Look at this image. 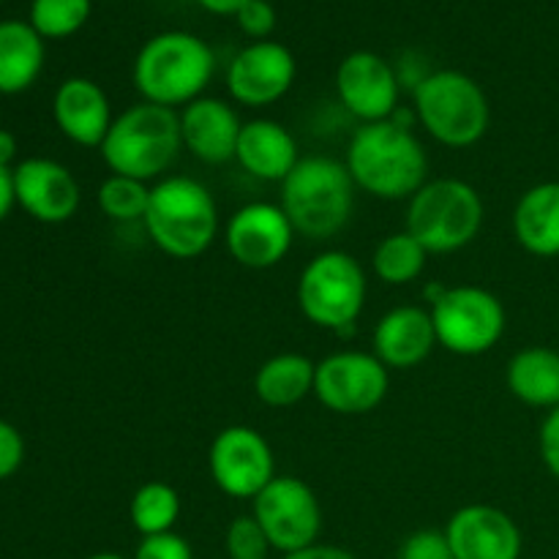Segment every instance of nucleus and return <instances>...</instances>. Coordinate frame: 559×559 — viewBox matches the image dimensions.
<instances>
[{
	"instance_id": "nucleus-22",
	"label": "nucleus",
	"mask_w": 559,
	"mask_h": 559,
	"mask_svg": "<svg viewBox=\"0 0 559 559\" xmlns=\"http://www.w3.org/2000/svg\"><path fill=\"white\" fill-rule=\"evenodd\" d=\"M513 235L535 257H559V183H538L522 194L513 211Z\"/></svg>"
},
{
	"instance_id": "nucleus-14",
	"label": "nucleus",
	"mask_w": 559,
	"mask_h": 559,
	"mask_svg": "<svg viewBox=\"0 0 559 559\" xmlns=\"http://www.w3.org/2000/svg\"><path fill=\"white\" fill-rule=\"evenodd\" d=\"M293 52L278 41H254L227 69V91L243 107H267L287 96L295 82Z\"/></svg>"
},
{
	"instance_id": "nucleus-1",
	"label": "nucleus",
	"mask_w": 559,
	"mask_h": 559,
	"mask_svg": "<svg viewBox=\"0 0 559 559\" xmlns=\"http://www.w3.org/2000/svg\"><path fill=\"white\" fill-rule=\"evenodd\" d=\"M347 169L355 186L377 200H407L429 175V156L413 131L391 120L364 123L349 140Z\"/></svg>"
},
{
	"instance_id": "nucleus-35",
	"label": "nucleus",
	"mask_w": 559,
	"mask_h": 559,
	"mask_svg": "<svg viewBox=\"0 0 559 559\" xmlns=\"http://www.w3.org/2000/svg\"><path fill=\"white\" fill-rule=\"evenodd\" d=\"M540 459H544L546 469L559 480V407L549 409L544 426H540Z\"/></svg>"
},
{
	"instance_id": "nucleus-39",
	"label": "nucleus",
	"mask_w": 559,
	"mask_h": 559,
	"mask_svg": "<svg viewBox=\"0 0 559 559\" xmlns=\"http://www.w3.org/2000/svg\"><path fill=\"white\" fill-rule=\"evenodd\" d=\"M16 156V136L11 131L0 129V167H9Z\"/></svg>"
},
{
	"instance_id": "nucleus-25",
	"label": "nucleus",
	"mask_w": 559,
	"mask_h": 559,
	"mask_svg": "<svg viewBox=\"0 0 559 559\" xmlns=\"http://www.w3.org/2000/svg\"><path fill=\"white\" fill-rule=\"evenodd\" d=\"M317 364H311L306 355L282 353L257 369L254 393L267 407H293L304 402L309 393H314Z\"/></svg>"
},
{
	"instance_id": "nucleus-24",
	"label": "nucleus",
	"mask_w": 559,
	"mask_h": 559,
	"mask_svg": "<svg viewBox=\"0 0 559 559\" xmlns=\"http://www.w3.org/2000/svg\"><path fill=\"white\" fill-rule=\"evenodd\" d=\"M508 391L530 407H559V353L549 347H527L516 353L506 371Z\"/></svg>"
},
{
	"instance_id": "nucleus-18",
	"label": "nucleus",
	"mask_w": 559,
	"mask_h": 559,
	"mask_svg": "<svg viewBox=\"0 0 559 559\" xmlns=\"http://www.w3.org/2000/svg\"><path fill=\"white\" fill-rule=\"evenodd\" d=\"M52 118L60 134L82 147H102L115 120L107 93L85 76H71L60 82L52 98Z\"/></svg>"
},
{
	"instance_id": "nucleus-36",
	"label": "nucleus",
	"mask_w": 559,
	"mask_h": 559,
	"mask_svg": "<svg viewBox=\"0 0 559 559\" xmlns=\"http://www.w3.org/2000/svg\"><path fill=\"white\" fill-rule=\"evenodd\" d=\"M284 559H355L347 549L331 544H311L306 549L293 551V555H284Z\"/></svg>"
},
{
	"instance_id": "nucleus-15",
	"label": "nucleus",
	"mask_w": 559,
	"mask_h": 559,
	"mask_svg": "<svg viewBox=\"0 0 559 559\" xmlns=\"http://www.w3.org/2000/svg\"><path fill=\"white\" fill-rule=\"evenodd\" d=\"M396 69L377 52L347 55L336 71V93L344 107L364 123H380L399 107Z\"/></svg>"
},
{
	"instance_id": "nucleus-32",
	"label": "nucleus",
	"mask_w": 559,
	"mask_h": 559,
	"mask_svg": "<svg viewBox=\"0 0 559 559\" xmlns=\"http://www.w3.org/2000/svg\"><path fill=\"white\" fill-rule=\"evenodd\" d=\"M131 559H194L189 540L180 538L178 533H164L142 538Z\"/></svg>"
},
{
	"instance_id": "nucleus-31",
	"label": "nucleus",
	"mask_w": 559,
	"mask_h": 559,
	"mask_svg": "<svg viewBox=\"0 0 559 559\" xmlns=\"http://www.w3.org/2000/svg\"><path fill=\"white\" fill-rule=\"evenodd\" d=\"M399 559H456L451 544L445 538V530H418L409 535L399 549Z\"/></svg>"
},
{
	"instance_id": "nucleus-2",
	"label": "nucleus",
	"mask_w": 559,
	"mask_h": 559,
	"mask_svg": "<svg viewBox=\"0 0 559 559\" xmlns=\"http://www.w3.org/2000/svg\"><path fill=\"white\" fill-rule=\"evenodd\" d=\"M216 55L202 41L183 31L153 36L134 60V85L145 102L158 107H186L202 98L211 85Z\"/></svg>"
},
{
	"instance_id": "nucleus-16",
	"label": "nucleus",
	"mask_w": 559,
	"mask_h": 559,
	"mask_svg": "<svg viewBox=\"0 0 559 559\" xmlns=\"http://www.w3.org/2000/svg\"><path fill=\"white\" fill-rule=\"evenodd\" d=\"M16 205L41 224H63L80 207V183L52 158H25L11 169Z\"/></svg>"
},
{
	"instance_id": "nucleus-12",
	"label": "nucleus",
	"mask_w": 559,
	"mask_h": 559,
	"mask_svg": "<svg viewBox=\"0 0 559 559\" xmlns=\"http://www.w3.org/2000/svg\"><path fill=\"white\" fill-rule=\"evenodd\" d=\"M207 467L213 484L235 500H254L276 478L271 445L251 426H227L218 431L207 451Z\"/></svg>"
},
{
	"instance_id": "nucleus-19",
	"label": "nucleus",
	"mask_w": 559,
	"mask_h": 559,
	"mask_svg": "<svg viewBox=\"0 0 559 559\" xmlns=\"http://www.w3.org/2000/svg\"><path fill=\"white\" fill-rule=\"evenodd\" d=\"M243 123L238 112L222 98H197L180 112V136L200 162L224 164L235 158Z\"/></svg>"
},
{
	"instance_id": "nucleus-11",
	"label": "nucleus",
	"mask_w": 559,
	"mask_h": 559,
	"mask_svg": "<svg viewBox=\"0 0 559 559\" xmlns=\"http://www.w3.org/2000/svg\"><path fill=\"white\" fill-rule=\"evenodd\" d=\"M388 366L377 355L347 353L328 355L317 364L314 396L336 415H366L380 407L391 388Z\"/></svg>"
},
{
	"instance_id": "nucleus-38",
	"label": "nucleus",
	"mask_w": 559,
	"mask_h": 559,
	"mask_svg": "<svg viewBox=\"0 0 559 559\" xmlns=\"http://www.w3.org/2000/svg\"><path fill=\"white\" fill-rule=\"evenodd\" d=\"M197 3H200L202 9L211 11V14L227 16V14H238L249 0H197Z\"/></svg>"
},
{
	"instance_id": "nucleus-34",
	"label": "nucleus",
	"mask_w": 559,
	"mask_h": 559,
	"mask_svg": "<svg viewBox=\"0 0 559 559\" xmlns=\"http://www.w3.org/2000/svg\"><path fill=\"white\" fill-rule=\"evenodd\" d=\"M25 462V440L9 420H0V480H9Z\"/></svg>"
},
{
	"instance_id": "nucleus-7",
	"label": "nucleus",
	"mask_w": 559,
	"mask_h": 559,
	"mask_svg": "<svg viewBox=\"0 0 559 559\" xmlns=\"http://www.w3.org/2000/svg\"><path fill=\"white\" fill-rule=\"evenodd\" d=\"M413 96L418 123L440 145L469 147L489 129V98L484 87L462 71H431Z\"/></svg>"
},
{
	"instance_id": "nucleus-33",
	"label": "nucleus",
	"mask_w": 559,
	"mask_h": 559,
	"mask_svg": "<svg viewBox=\"0 0 559 559\" xmlns=\"http://www.w3.org/2000/svg\"><path fill=\"white\" fill-rule=\"evenodd\" d=\"M235 16H238L240 31L246 36L257 38V41H265L273 33V27H276V11H273L267 0H249Z\"/></svg>"
},
{
	"instance_id": "nucleus-29",
	"label": "nucleus",
	"mask_w": 559,
	"mask_h": 559,
	"mask_svg": "<svg viewBox=\"0 0 559 559\" xmlns=\"http://www.w3.org/2000/svg\"><path fill=\"white\" fill-rule=\"evenodd\" d=\"M91 16V0H33L31 25L41 38L74 36Z\"/></svg>"
},
{
	"instance_id": "nucleus-6",
	"label": "nucleus",
	"mask_w": 559,
	"mask_h": 559,
	"mask_svg": "<svg viewBox=\"0 0 559 559\" xmlns=\"http://www.w3.org/2000/svg\"><path fill=\"white\" fill-rule=\"evenodd\" d=\"M484 227V200L467 180H426L407 207V233L429 254H451L478 238Z\"/></svg>"
},
{
	"instance_id": "nucleus-27",
	"label": "nucleus",
	"mask_w": 559,
	"mask_h": 559,
	"mask_svg": "<svg viewBox=\"0 0 559 559\" xmlns=\"http://www.w3.org/2000/svg\"><path fill=\"white\" fill-rule=\"evenodd\" d=\"M180 516V497L164 480H147L129 502V519L142 538L173 533Z\"/></svg>"
},
{
	"instance_id": "nucleus-21",
	"label": "nucleus",
	"mask_w": 559,
	"mask_h": 559,
	"mask_svg": "<svg viewBox=\"0 0 559 559\" xmlns=\"http://www.w3.org/2000/svg\"><path fill=\"white\" fill-rule=\"evenodd\" d=\"M235 158L251 178L271 180V183H282L300 162L295 136L282 123L267 118L243 123Z\"/></svg>"
},
{
	"instance_id": "nucleus-10",
	"label": "nucleus",
	"mask_w": 559,
	"mask_h": 559,
	"mask_svg": "<svg viewBox=\"0 0 559 559\" xmlns=\"http://www.w3.org/2000/svg\"><path fill=\"white\" fill-rule=\"evenodd\" d=\"M262 533L271 540V549L282 555L317 544L322 530V508L314 491L293 475H276L254 497V513Z\"/></svg>"
},
{
	"instance_id": "nucleus-13",
	"label": "nucleus",
	"mask_w": 559,
	"mask_h": 559,
	"mask_svg": "<svg viewBox=\"0 0 559 559\" xmlns=\"http://www.w3.org/2000/svg\"><path fill=\"white\" fill-rule=\"evenodd\" d=\"M295 227L282 205L249 202L229 216L224 243L238 265L251 271H267L289 254Z\"/></svg>"
},
{
	"instance_id": "nucleus-4",
	"label": "nucleus",
	"mask_w": 559,
	"mask_h": 559,
	"mask_svg": "<svg viewBox=\"0 0 559 559\" xmlns=\"http://www.w3.org/2000/svg\"><path fill=\"white\" fill-rule=\"evenodd\" d=\"M142 224L164 254L173 260H194L205 254L216 238L218 207L200 180L173 175L151 189V205Z\"/></svg>"
},
{
	"instance_id": "nucleus-8",
	"label": "nucleus",
	"mask_w": 559,
	"mask_h": 559,
	"mask_svg": "<svg viewBox=\"0 0 559 559\" xmlns=\"http://www.w3.org/2000/svg\"><path fill=\"white\" fill-rule=\"evenodd\" d=\"M366 304V273L347 251H322L304 267L298 306L309 322L325 331H349Z\"/></svg>"
},
{
	"instance_id": "nucleus-23",
	"label": "nucleus",
	"mask_w": 559,
	"mask_h": 559,
	"mask_svg": "<svg viewBox=\"0 0 559 559\" xmlns=\"http://www.w3.org/2000/svg\"><path fill=\"white\" fill-rule=\"evenodd\" d=\"M44 69V38L31 22H0V93L16 96L38 80Z\"/></svg>"
},
{
	"instance_id": "nucleus-26",
	"label": "nucleus",
	"mask_w": 559,
	"mask_h": 559,
	"mask_svg": "<svg viewBox=\"0 0 559 559\" xmlns=\"http://www.w3.org/2000/svg\"><path fill=\"white\" fill-rule=\"evenodd\" d=\"M426 260H429V251L415 235L404 229V233H393L380 240L374 257H371V267H374L380 282L402 287V284L415 282L424 273Z\"/></svg>"
},
{
	"instance_id": "nucleus-28",
	"label": "nucleus",
	"mask_w": 559,
	"mask_h": 559,
	"mask_svg": "<svg viewBox=\"0 0 559 559\" xmlns=\"http://www.w3.org/2000/svg\"><path fill=\"white\" fill-rule=\"evenodd\" d=\"M151 189L145 180L126 178V175H109L96 191V202L102 213L112 222L131 224L142 222L151 205Z\"/></svg>"
},
{
	"instance_id": "nucleus-20",
	"label": "nucleus",
	"mask_w": 559,
	"mask_h": 559,
	"mask_svg": "<svg viewBox=\"0 0 559 559\" xmlns=\"http://www.w3.org/2000/svg\"><path fill=\"white\" fill-rule=\"evenodd\" d=\"M435 344V322L420 306L391 309L374 328V355L388 369H413L424 364Z\"/></svg>"
},
{
	"instance_id": "nucleus-37",
	"label": "nucleus",
	"mask_w": 559,
	"mask_h": 559,
	"mask_svg": "<svg viewBox=\"0 0 559 559\" xmlns=\"http://www.w3.org/2000/svg\"><path fill=\"white\" fill-rule=\"evenodd\" d=\"M16 205L14 197V175L9 167H0V222L11 213V207Z\"/></svg>"
},
{
	"instance_id": "nucleus-5",
	"label": "nucleus",
	"mask_w": 559,
	"mask_h": 559,
	"mask_svg": "<svg viewBox=\"0 0 559 559\" xmlns=\"http://www.w3.org/2000/svg\"><path fill=\"white\" fill-rule=\"evenodd\" d=\"M355 205V180L347 164L331 156H306L282 180V207L295 233L333 238L347 227Z\"/></svg>"
},
{
	"instance_id": "nucleus-17",
	"label": "nucleus",
	"mask_w": 559,
	"mask_h": 559,
	"mask_svg": "<svg viewBox=\"0 0 559 559\" xmlns=\"http://www.w3.org/2000/svg\"><path fill=\"white\" fill-rule=\"evenodd\" d=\"M445 538L456 559H519L524 549L519 524L495 506L459 508Z\"/></svg>"
},
{
	"instance_id": "nucleus-3",
	"label": "nucleus",
	"mask_w": 559,
	"mask_h": 559,
	"mask_svg": "<svg viewBox=\"0 0 559 559\" xmlns=\"http://www.w3.org/2000/svg\"><path fill=\"white\" fill-rule=\"evenodd\" d=\"M183 147L180 115L169 107L142 102L112 120L102 142V158L112 175L156 180L173 167Z\"/></svg>"
},
{
	"instance_id": "nucleus-30",
	"label": "nucleus",
	"mask_w": 559,
	"mask_h": 559,
	"mask_svg": "<svg viewBox=\"0 0 559 559\" xmlns=\"http://www.w3.org/2000/svg\"><path fill=\"white\" fill-rule=\"evenodd\" d=\"M224 546H227L229 559H267V551H271V540L254 516L233 519Z\"/></svg>"
},
{
	"instance_id": "nucleus-9",
	"label": "nucleus",
	"mask_w": 559,
	"mask_h": 559,
	"mask_svg": "<svg viewBox=\"0 0 559 559\" xmlns=\"http://www.w3.org/2000/svg\"><path fill=\"white\" fill-rule=\"evenodd\" d=\"M429 314L435 322L437 344L464 358L489 353L506 333V309L500 298L473 284L448 287L431 304Z\"/></svg>"
},
{
	"instance_id": "nucleus-40",
	"label": "nucleus",
	"mask_w": 559,
	"mask_h": 559,
	"mask_svg": "<svg viewBox=\"0 0 559 559\" xmlns=\"http://www.w3.org/2000/svg\"><path fill=\"white\" fill-rule=\"evenodd\" d=\"M85 559H126L123 555H115V551H98V555H91Z\"/></svg>"
}]
</instances>
